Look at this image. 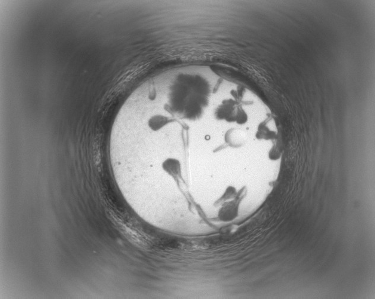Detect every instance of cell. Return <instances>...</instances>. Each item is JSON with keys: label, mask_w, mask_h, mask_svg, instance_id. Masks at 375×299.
I'll list each match as a JSON object with an SVG mask.
<instances>
[{"label": "cell", "mask_w": 375, "mask_h": 299, "mask_svg": "<svg viewBox=\"0 0 375 299\" xmlns=\"http://www.w3.org/2000/svg\"><path fill=\"white\" fill-rule=\"evenodd\" d=\"M247 137L241 130H232L226 134V142L230 147L241 148L247 142Z\"/></svg>", "instance_id": "obj_2"}, {"label": "cell", "mask_w": 375, "mask_h": 299, "mask_svg": "<svg viewBox=\"0 0 375 299\" xmlns=\"http://www.w3.org/2000/svg\"><path fill=\"white\" fill-rule=\"evenodd\" d=\"M246 194H247V188L243 187L241 190L238 191L237 189L233 187V186H229V187L226 188L222 196L215 201L214 206L216 207L220 206L221 204L225 202V201L235 199V198L240 196V195H246Z\"/></svg>", "instance_id": "obj_3"}, {"label": "cell", "mask_w": 375, "mask_h": 299, "mask_svg": "<svg viewBox=\"0 0 375 299\" xmlns=\"http://www.w3.org/2000/svg\"><path fill=\"white\" fill-rule=\"evenodd\" d=\"M245 195H241L235 199L225 201L220 206L217 212V218L222 222H230L238 218L239 213L240 204L244 199Z\"/></svg>", "instance_id": "obj_1"}]
</instances>
